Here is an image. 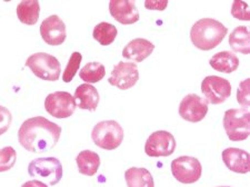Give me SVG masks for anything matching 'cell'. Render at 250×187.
Listing matches in <instances>:
<instances>
[{
	"instance_id": "obj_3",
	"label": "cell",
	"mask_w": 250,
	"mask_h": 187,
	"mask_svg": "<svg viewBox=\"0 0 250 187\" xmlns=\"http://www.w3.org/2000/svg\"><path fill=\"white\" fill-rule=\"evenodd\" d=\"M124 129L116 120H104L97 124L91 132V138L98 147L114 150L122 145Z\"/></svg>"
},
{
	"instance_id": "obj_30",
	"label": "cell",
	"mask_w": 250,
	"mask_h": 187,
	"mask_svg": "<svg viewBox=\"0 0 250 187\" xmlns=\"http://www.w3.org/2000/svg\"><path fill=\"white\" fill-rule=\"evenodd\" d=\"M167 5V0H164V1H150V0H147V1L145 2V6H146L147 9L150 10H165Z\"/></svg>"
},
{
	"instance_id": "obj_32",
	"label": "cell",
	"mask_w": 250,
	"mask_h": 187,
	"mask_svg": "<svg viewBox=\"0 0 250 187\" xmlns=\"http://www.w3.org/2000/svg\"><path fill=\"white\" fill-rule=\"evenodd\" d=\"M218 187H230V186H218Z\"/></svg>"
},
{
	"instance_id": "obj_13",
	"label": "cell",
	"mask_w": 250,
	"mask_h": 187,
	"mask_svg": "<svg viewBox=\"0 0 250 187\" xmlns=\"http://www.w3.org/2000/svg\"><path fill=\"white\" fill-rule=\"evenodd\" d=\"M40 35L50 46H59L66 40V25L57 15H51L40 25Z\"/></svg>"
},
{
	"instance_id": "obj_19",
	"label": "cell",
	"mask_w": 250,
	"mask_h": 187,
	"mask_svg": "<svg viewBox=\"0 0 250 187\" xmlns=\"http://www.w3.org/2000/svg\"><path fill=\"white\" fill-rule=\"evenodd\" d=\"M128 187H155L154 177L146 168L131 167L125 173Z\"/></svg>"
},
{
	"instance_id": "obj_8",
	"label": "cell",
	"mask_w": 250,
	"mask_h": 187,
	"mask_svg": "<svg viewBox=\"0 0 250 187\" xmlns=\"http://www.w3.org/2000/svg\"><path fill=\"white\" fill-rule=\"evenodd\" d=\"M206 100L212 105L225 103L231 96V84L219 76H207L201 83Z\"/></svg>"
},
{
	"instance_id": "obj_7",
	"label": "cell",
	"mask_w": 250,
	"mask_h": 187,
	"mask_svg": "<svg viewBox=\"0 0 250 187\" xmlns=\"http://www.w3.org/2000/svg\"><path fill=\"white\" fill-rule=\"evenodd\" d=\"M171 173L183 184H193L200 180L203 166L196 157L180 156L171 162Z\"/></svg>"
},
{
	"instance_id": "obj_9",
	"label": "cell",
	"mask_w": 250,
	"mask_h": 187,
	"mask_svg": "<svg viewBox=\"0 0 250 187\" xmlns=\"http://www.w3.org/2000/svg\"><path fill=\"white\" fill-rule=\"evenodd\" d=\"M76 100L71 94L67 92H56L49 94L45 99V109L56 118H68L76 111Z\"/></svg>"
},
{
	"instance_id": "obj_17",
	"label": "cell",
	"mask_w": 250,
	"mask_h": 187,
	"mask_svg": "<svg viewBox=\"0 0 250 187\" xmlns=\"http://www.w3.org/2000/svg\"><path fill=\"white\" fill-rule=\"evenodd\" d=\"M74 98L80 109L95 112L99 104V93L92 85L83 84L76 89Z\"/></svg>"
},
{
	"instance_id": "obj_15",
	"label": "cell",
	"mask_w": 250,
	"mask_h": 187,
	"mask_svg": "<svg viewBox=\"0 0 250 187\" xmlns=\"http://www.w3.org/2000/svg\"><path fill=\"white\" fill-rule=\"evenodd\" d=\"M228 169L237 174H247L250 169V157L248 152L240 148H226L221 154Z\"/></svg>"
},
{
	"instance_id": "obj_6",
	"label": "cell",
	"mask_w": 250,
	"mask_h": 187,
	"mask_svg": "<svg viewBox=\"0 0 250 187\" xmlns=\"http://www.w3.org/2000/svg\"><path fill=\"white\" fill-rule=\"evenodd\" d=\"M26 66L40 79L47 81L58 80L62 72L59 60L47 52H36L31 55L27 59Z\"/></svg>"
},
{
	"instance_id": "obj_24",
	"label": "cell",
	"mask_w": 250,
	"mask_h": 187,
	"mask_svg": "<svg viewBox=\"0 0 250 187\" xmlns=\"http://www.w3.org/2000/svg\"><path fill=\"white\" fill-rule=\"evenodd\" d=\"M106 75V69L100 63H88L80 69L79 76L86 84H95L102 80Z\"/></svg>"
},
{
	"instance_id": "obj_26",
	"label": "cell",
	"mask_w": 250,
	"mask_h": 187,
	"mask_svg": "<svg viewBox=\"0 0 250 187\" xmlns=\"http://www.w3.org/2000/svg\"><path fill=\"white\" fill-rule=\"evenodd\" d=\"M16 161H17V153L11 146L0 149V173L8 172L13 168Z\"/></svg>"
},
{
	"instance_id": "obj_27",
	"label": "cell",
	"mask_w": 250,
	"mask_h": 187,
	"mask_svg": "<svg viewBox=\"0 0 250 187\" xmlns=\"http://www.w3.org/2000/svg\"><path fill=\"white\" fill-rule=\"evenodd\" d=\"M249 84L250 79H245L239 85L237 92V101L238 104L243 106V108H249Z\"/></svg>"
},
{
	"instance_id": "obj_2",
	"label": "cell",
	"mask_w": 250,
	"mask_h": 187,
	"mask_svg": "<svg viewBox=\"0 0 250 187\" xmlns=\"http://www.w3.org/2000/svg\"><path fill=\"white\" fill-rule=\"evenodd\" d=\"M228 29L218 20L204 18L193 23L190 30V38L200 50H211L223 42Z\"/></svg>"
},
{
	"instance_id": "obj_31",
	"label": "cell",
	"mask_w": 250,
	"mask_h": 187,
	"mask_svg": "<svg viewBox=\"0 0 250 187\" xmlns=\"http://www.w3.org/2000/svg\"><path fill=\"white\" fill-rule=\"evenodd\" d=\"M21 187H48V185L38 180H35V181H29L25 183Z\"/></svg>"
},
{
	"instance_id": "obj_10",
	"label": "cell",
	"mask_w": 250,
	"mask_h": 187,
	"mask_svg": "<svg viewBox=\"0 0 250 187\" xmlns=\"http://www.w3.org/2000/svg\"><path fill=\"white\" fill-rule=\"evenodd\" d=\"M176 140L171 133L157 131L148 137L145 145V153L149 157H167L176 149Z\"/></svg>"
},
{
	"instance_id": "obj_16",
	"label": "cell",
	"mask_w": 250,
	"mask_h": 187,
	"mask_svg": "<svg viewBox=\"0 0 250 187\" xmlns=\"http://www.w3.org/2000/svg\"><path fill=\"white\" fill-rule=\"evenodd\" d=\"M154 49L155 45L151 42L144 38H136L125 46L123 56L127 59L141 63L152 54Z\"/></svg>"
},
{
	"instance_id": "obj_14",
	"label": "cell",
	"mask_w": 250,
	"mask_h": 187,
	"mask_svg": "<svg viewBox=\"0 0 250 187\" xmlns=\"http://www.w3.org/2000/svg\"><path fill=\"white\" fill-rule=\"evenodd\" d=\"M110 15L122 25H132L139 20V11L136 3L130 0H111Z\"/></svg>"
},
{
	"instance_id": "obj_18",
	"label": "cell",
	"mask_w": 250,
	"mask_h": 187,
	"mask_svg": "<svg viewBox=\"0 0 250 187\" xmlns=\"http://www.w3.org/2000/svg\"><path fill=\"white\" fill-rule=\"evenodd\" d=\"M239 58L233 52L228 50L217 52L209 60V65L211 68L219 72H225V74H231L236 71L239 67Z\"/></svg>"
},
{
	"instance_id": "obj_23",
	"label": "cell",
	"mask_w": 250,
	"mask_h": 187,
	"mask_svg": "<svg viewBox=\"0 0 250 187\" xmlns=\"http://www.w3.org/2000/svg\"><path fill=\"white\" fill-rule=\"evenodd\" d=\"M117 34H118V30L112 23L104 22L98 23L94 28L92 37L103 46H109L110 44L115 42Z\"/></svg>"
},
{
	"instance_id": "obj_20",
	"label": "cell",
	"mask_w": 250,
	"mask_h": 187,
	"mask_svg": "<svg viewBox=\"0 0 250 187\" xmlns=\"http://www.w3.org/2000/svg\"><path fill=\"white\" fill-rule=\"evenodd\" d=\"M80 174L86 176H94L100 166V157L92 150H83L76 158Z\"/></svg>"
},
{
	"instance_id": "obj_29",
	"label": "cell",
	"mask_w": 250,
	"mask_h": 187,
	"mask_svg": "<svg viewBox=\"0 0 250 187\" xmlns=\"http://www.w3.org/2000/svg\"><path fill=\"white\" fill-rule=\"evenodd\" d=\"M11 120H13V116H11L9 109L0 106V136L3 135L9 129Z\"/></svg>"
},
{
	"instance_id": "obj_25",
	"label": "cell",
	"mask_w": 250,
	"mask_h": 187,
	"mask_svg": "<svg viewBox=\"0 0 250 187\" xmlns=\"http://www.w3.org/2000/svg\"><path fill=\"white\" fill-rule=\"evenodd\" d=\"M83 56L80 52L75 51L71 54V57L68 62L66 68H64L63 74H62V80L64 83H70V81L74 79V77L77 74L80 67V64H82Z\"/></svg>"
},
{
	"instance_id": "obj_28",
	"label": "cell",
	"mask_w": 250,
	"mask_h": 187,
	"mask_svg": "<svg viewBox=\"0 0 250 187\" xmlns=\"http://www.w3.org/2000/svg\"><path fill=\"white\" fill-rule=\"evenodd\" d=\"M231 15L239 20H249V6L244 1H235L231 7Z\"/></svg>"
},
{
	"instance_id": "obj_4",
	"label": "cell",
	"mask_w": 250,
	"mask_h": 187,
	"mask_svg": "<svg viewBox=\"0 0 250 187\" xmlns=\"http://www.w3.org/2000/svg\"><path fill=\"white\" fill-rule=\"evenodd\" d=\"M28 173L31 177L42 180L48 185L55 186L62 181L63 169L62 165L56 157H40L31 161L28 166Z\"/></svg>"
},
{
	"instance_id": "obj_1",
	"label": "cell",
	"mask_w": 250,
	"mask_h": 187,
	"mask_svg": "<svg viewBox=\"0 0 250 187\" xmlns=\"http://www.w3.org/2000/svg\"><path fill=\"white\" fill-rule=\"evenodd\" d=\"M62 127L42 116L32 117L25 120L18 131L20 145L28 152L46 153L58 143Z\"/></svg>"
},
{
	"instance_id": "obj_12",
	"label": "cell",
	"mask_w": 250,
	"mask_h": 187,
	"mask_svg": "<svg viewBox=\"0 0 250 187\" xmlns=\"http://www.w3.org/2000/svg\"><path fill=\"white\" fill-rule=\"evenodd\" d=\"M208 113V101L201 98L197 94H189L181 100L179 115L183 119L190 123L203 120Z\"/></svg>"
},
{
	"instance_id": "obj_5",
	"label": "cell",
	"mask_w": 250,
	"mask_h": 187,
	"mask_svg": "<svg viewBox=\"0 0 250 187\" xmlns=\"http://www.w3.org/2000/svg\"><path fill=\"white\" fill-rule=\"evenodd\" d=\"M224 127L231 141L247 140L250 133L249 108L228 109L225 113Z\"/></svg>"
},
{
	"instance_id": "obj_21",
	"label": "cell",
	"mask_w": 250,
	"mask_h": 187,
	"mask_svg": "<svg viewBox=\"0 0 250 187\" xmlns=\"http://www.w3.org/2000/svg\"><path fill=\"white\" fill-rule=\"evenodd\" d=\"M229 45L233 51L243 55H249L250 52V34L246 26L235 28L229 36Z\"/></svg>"
},
{
	"instance_id": "obj_22",
	"label": "cell",
	"mask_w": 250,
	"mask_h": 187,
	"mask_svg": "<svg viewBox=\"0 0 250 187\" xmlns=\"http://www.w3.org/2000/svg\"><path fill=\"white\" fill-rule=\"evenodd\" d=\"M40 15V5L36 0L21 1L17 6L18 19L28 26L36 25Z\"/></svg>"
},
{
	"instance_id": "obj_11",
	"label": "cell",
	"mask_w": 250,
	"mask_h": 187,
	"mask_svg": "<svg viewBox=\"0 0 250 187\" xmlns=\"http://www.w3.org/2000/svg\"><path fill=\"white\" fill-rule=\"evenodd\" d=\"M138 79L139 70L136 64L119 62L112 69L108 83L122 91H127L134 87Z\"/></svg>"
}]
</instances>
